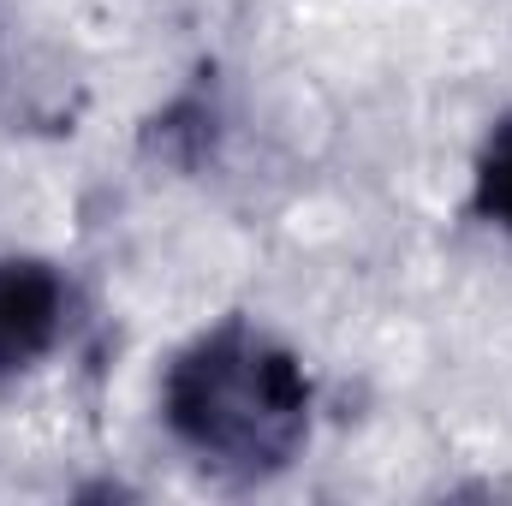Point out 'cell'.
I'll list each match as a JSON object with an SVG mask.
<instances>
[{"label":"cell","instance_id":"cell-1","mask_svg":"<svg viewBox=\"0 0 512 506\" xmlns=\"http://www.w3.org/2000/svg\"><path fill=\"white\" fill-rule=\"evenodd\" d=\"M316 381L251 316H221L161 370V429L215 483H274L310 441Z\"/></svg>","mask_w":512,"mask_h":506},{"label":"cell","instance_id":"cell-2","mask_svg":"<svg viewBox=\"0 0 512 506\" xmlns=\"http://www.w3.org/2000/svg\"><path fill=\"white\" fill-rule=\"evenodd\" d=\"M78 316V292L60 262L48 256H0V387L42 370Z\"/></svg>","mask_w":512,"mask_h":506},{"label":"cell","instance_id":"cell-3","mask_svg":"<svg viewBox=\"0 0 512 506\" xmlns=\"http://www.w3.org/2000/svg\"><path fill=\"white\" fill-rule=\"evenodd\" d=\"M471 209L477 221L512 233V114H501L483 149H477V167H471Z\"/></svg>","mask_w":512,"mask_h":506},{"label":"cell","instance_id":"cell-4","mask_svg":"<svg viewBox=\"0 0 512 506\" xmlns=\"http://www.w3.org/2000/svg\"><path fill=\"white\" fill-rule=\"evenodd\" d=\"M30 66H24V54H18V42H12V24L0 18V114L6 120H60L48 102H42V84L36 78H24Z\"/></svg>","mask_w":512,"mask_h":506}]
</instances>
